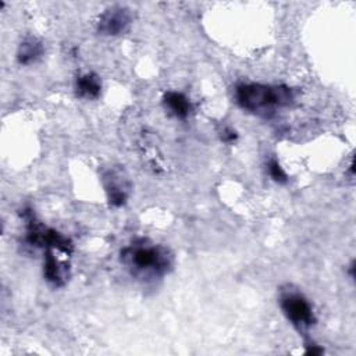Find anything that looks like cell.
I'll return each mask as SVG.
<instances>
[{"mask_svg": "<svg viewBox=\"0 0 356 356\" xmlns=\"http://www.w3.org/2000/svg\"><path fill=\"white\" fill-rule=\"evenodd\" d=\"M238 106L254 115L270 118L278 110L288 107L295 100V92L285 85L239 83L235 88Z\"/></svg>", "mask_w": 356, "mask_h": 356, "instance_id": "1", "label": "cell"}, {"mask_svg": "<svg viewBox=\"0 0 356 356\" xmlns=\"http://www.w3.org/2000/svg\"><path fill=\"white\" fill-rule=\"evenodd\" d=\"M121 261L135 277L160 278L172 267V254L161 245L139 241L121 250Z\"/></svg>", "mask_w": 356, "mask_h": 356, "instance_id": "2", "label": "cell"}, {"mask_svg": "<svg viewBox=\"0 0 356 356\" xmlns=\"http://www.w3.org/2000/svg\"><path fill=\"white\" fill-rule=\"evenodd\" d=\"M280 307L286 320L302 334H305L317 321L309 299L299 291L282 289L280 293Z\"/></svg>", "mask_w": 356, "mask_h": 356, "instance_id": "3", "label": "cell"}, {"mask_svg": "<svg viewBox=\"0 0 356 356\" xmlns=\"http://www.w3.org/2000/svg\"><path fill=\"white\" fill-rule=\"evenodd\" d=\"M25 241L32 246H42L46 249H57L63 253H71L72 243L53 228H47L38 222L32 214L28 216Z\"/></svg>", "mask_w": 356, "mask_h": 356, "instance_id": "4", "label": "cell"}, {"mask_svg": "<svg viewBox=\"0 0 356 356\" xmlns=\"http://www.w3.org/2000/svg\"><path fill=\"white\" fill-rule=\"evenodd\" d=\"M132 21L131 11L125 7H111L106 10L99 21H97V31L106 36H117L128 31Z\"/></svg>", "mask_w": 356, "mask_h": 356, "instance_id": "5", "label": "cell"}, {"mask_svg": "<svg viewBox=\"0 0 356 356\" xmlns=\"http://www.w3.org/2000/svg\"><path fill=\"white\" fill-rule=\"evenodd\" d=\"M43 275L46 281L54 286H63L68 278V267L57 260L51 249H46L44 263H43Z\"/></svg>", "mask_w": 356, "mask_h": 356, "instance_id": "6", "label": "cell"}, {"mask_svg": "<svg viewBox=\"0 0 356 356\" xmlns=\"http://www.w3.org/2000/svg\"><path fill=\"white\" fill-rule=\"evenodd\" d=\"M163 103H164V107L168 110V113L178 120L188 118L192 110L189 99L181 92H174V90L167 92L163 97Z\"/></svg>", "mask_w": 356, "mask_h": 356, "instance_id": "7", "label": "cell"}, {"mask_svg": "<svg viewBox=\"0 0 356 356\" xmlns=\"http://www.w3.org/2000/svg\"><path fill=\"white\" fill-rule=\"evenodd\" d=\"M74 88H75V93L78 97L85 99V100H92V99H97L100 96L102 83H100V79L97 75H95L92 72H86V74L76 76Z\"/></svg>", "mask_w": 356, "mask_h": 356, "instance_id": "8", "label": "cell"}, {"mask_svg": "<svg viewBox=\"0 0 356 356\" xmlns=\"http://www.w3.org/2000/svg\"><path fill=\"white\" fill-rule=\"evenodd\" d=\"M43 53L42 43L35 38H26L21 42L17 51V60L19 64L29 65L35 63Z\"/></svg>", "mask_w": 356, "mask_h": 356, "instance_id": "9", "label": "cell"}, {"mask_svg": "<svg viewBox=\"0 0 356 356\" xmlns=\"http://www.w3.org/2000/svg\"><path fill=\"white\" fill-rule=\"evenodd\" d=\"M115 175L111 174L110 177H107V182H106V191L108 195V200L113 206H122L127 200V189L124 186V182H117L115 181Z\"/></svg>", "mask_w": 356, "mask_h": 356, "instance_id": "10", "label": "cell"}, {"mask_svg": "<svg viewBox=\"0 0 356 356\" xmlns=\"http://www.w3.org/2000/svg\"><path fill=\"white\" fill-rule=\"evenodd\" d=\"M267 171H268V175L273 178V181H275L277 184H285L288 181V175H286L285 170L282 168L280 161L274 157L268 160Z\"/></svg>", "mask_w": 356, "mask_h": 356, "instance_id": "11", "label": "cell"}, {"mask_svg": "<svg viewBox=\"0 0 356 356\" xmlns=\"http://www.w3.org/2000/svg\"><path fill=\"white\" fill-rule=\"evenodd\" d=\"M236 138H238V134L235 132V129H232V128H229V127L224 128L222 132H221V139H222V142H225V143H232V142L236 140Z\"/></svg>", "mask_w": 356, "mask_h": 356, "instance_id": "12", "label": "cell"}]
</instances>
